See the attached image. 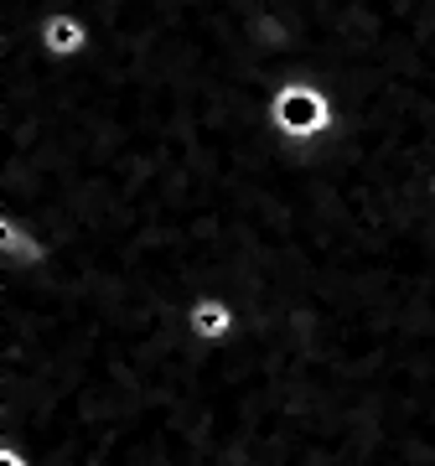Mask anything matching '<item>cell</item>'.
<instances>
[{"mask_svg":"<svg viewBox=\"0 0 435 466\" xmlns=\"http://www.w3.org/2000/svg\"><path fill=\"white\" fill-rule=\"evenodd\" d=\"M0 466H36V461L16 446V441H0Z\"/></svg>","mask_w":435,"mask_h":466,"instance_id":"5","label":"cell"},{"mask_svg":"<svg viewBox=\"0 0 435 466\" xmlns=\"http://www.w3.org/2000/svg\"><path fill=\"white\" fill-rule=\"evenodd\" d=\"M187 332L197 337L202 348H223V342H234L238 337V306L228 296L207 290V296H197L192 306H187Z\"/></svg>","mask_w":435,"mask_h":466,"instance_id":"3","label":"cell"},{"mask_svg":"<svg viewBox=\"0 0 435 466\" xmlns=\"http://www.w3.org/2000/svg\"><path fill=\"white\" fill-rule=\"evenodd\" d=\"M52 244L16 213H0V269H36L47 265Z\"/></svg>","mask_w":435,"mask_h":466,"instance_id":"4","label":"cell"},{"mask_svg":"<svg viewBox=\"0 0 435 466\" xmlns=\"http://www.w3.org/2000/svg\"><path fill=\"white\" fill-rule=\"evenodd\" d=\"M0 47H32L47 63H78L94 47V26L78 11H47V16L26 26V32H0Z\"/></svg>","mask_w":435,"mask_h":466,"instance_id":"2","label":"cell"},{"mask_svg":"<svg viewBox=\"0 0 435 466\" xmlns=\"http://www.w3.org/2000/svg\"><path fill=\"white\" fill-rule=\"evenodd\" d=\"M425 198L435 202V171H430V177H425Z\"/></svg>","mask_w":435,"mask_h":466,"instance_id":"6","label":"cell"},{"mask_svg":"<svg viewBox=\"0 0 435 466\" xmlns=\"http://www.w3.org/2000/svg\"><path fill=\"white\" fill-rule=\"evenodd\" d=\"M265 119L280 140L311 146V140H327L337 130V99L321 84H280L269 94Z\"/></svg>","mask_w":435,"mask_h":466,"instance_id":"1","label":"cell"}]
</instances>
